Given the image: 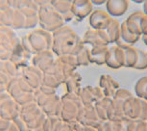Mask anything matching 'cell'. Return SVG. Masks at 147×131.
Wrapping results in <instances>:
<instances>
[{"label":"cell","mask_w":147,"mask_h":131,"mask_svg":"<svg viewBox=\"0 0 147 131\" xmlns=\"http://www.w3.org/2000/svg\"><path fill=\"white\" fill-rule=\"evenodd\" d=\"M13 12L15 10L10 6L0 10V27H11L12 28Z\"/></svg>","instance_id":"obj_33"},{"label":"cell","mask_w":147,"mask_h":131,"mask_svg":"<svg viewBox=\"0 0 147 131\" xmlns=\"http://www.w3.org/2000/svg\"><path fill=\"white\" fill-rule=\"evenodd\" d=\"M133 96L134 94L128 89L119 88L111 101L109 112H108V121H126L125 115H124V106L127 100L131 98Z\"/></svg>","instance_id":"obj_5"},{"label":"cell","mask_w":147,"mask_h":131,"mask_svg":"<svg viewBox=\"0 0 147 131\" xmlns=\"http://www.w3.org/2000/svg\"><path fill=\"white\" fill-rule=\"evenodd\" d=\"M109 45L88 47V58L90 64L103 66L106 63V56Z\"/></svg>","instance_id":"obj_26"},{"label":"cell","mask_w":147,"mask_h":131,"mask_svg":"<svg viewBox=\"0 0 147 131\" xmlns=\"http://www.w3.org/2000/svg\"><path fill=\"white\" fill-rule=\"evenodd\" d=\"M62 105L60 110V119L66 124L76 122L83 105L77 94L65 93L61 96Z\"/></svg>","instance_id":"obj_3"},{"label":"cell","mask_w":147,"mask_h":131,"mask_svg":"<svg viewBox=\"0 0 147 131\" xmlns=\"http://www.w3.org/2000/svg\"><path fill=\"white\" fill-rule=\"evenodd\" d=\"M34 101L41 108L45 116L59 117L62 105L60 94H45L40 90H36L34 93Z\"/></svg>","instance_id":"obj_6"},{"label":"cell","mask_w":147,"mask_h":131,"mask_svg":"<svg viewBox=\"0 0 147 131\" xmlns=\"http://www.w3.org/2000/svg\"><path fill=\"white\" fill-rule=\"evenodd\" d=\"M62 121L60 117L46 116L43 122V131H56Z\"/></svg>","instance_id":"obj_37"},{"label":"cell","mask_w":147,"mask_h":131,"mask_svg":"<svg viewBox=\"0 0 147 131\" xmlns=\"http://www.w3.org/2000/svg\"><path fill=\"white\" fill-rule=\"evenodd\" d=\"M138 57L137 64H136L134 69L142 71V69H147V54L146 52H144L140 48H138Z\"/></svg>","instance_id":"obj_40"},{"label":"cell","mask_w":147,"mask_h":131,"mask_svg":"<svg viewBox=\"0 0 147 131\" xmlns=\"http://www.w3.org/2000/svg\"><path fill=\"white\" fill-rule=\"evenodd\" d=\"M83 106H93L96 102L104 97V94L99 86L88 85L81 87L77 93Z\"/></svg>","instance_id":"obj_11"},{"label":"cell","mask_w":147,"mask_h":131,"mask_svg":"<svg viewBox=\"0 0 147 131\" xmlns=\"http://www.w3.org/2000/svg\"><path fill=\"white\" fill-rule=\"evenodd\" d=\"M12 79H13V78L10 77L9 75H8L6 72L3 71V69H1V71H0V84L8 86V84L11 82V80H12Z\"/></svg>","instance_id":"obj_46"},{"label":"cell","mask_w":147,"mask_h":131,"mask_svg":"<svg viewBox=\"0 0 147 131\" xmlns=\"http://www.w3.org/2000/svg\"><path fill=\"white\" fill-rule=\"evenodd\" d=\"M20 114V106L13 100L8 92L0 94V118L13 121Z\"/></svg>","instance_id":"obj_9"},{"label":"cell","mask_w":147,"mask_h":131,"mask_svg":"<svg viewBox=\"0 0 147 131\" xmlns=\"http://www.w3.org/2000/svg\"><path fill=\"white\" fill-rule=\"evenodd\" d=\"M13 121L15 122V124L16 125V127H18V131H30L27 122L24 121L20 116H18V118H16Z\"/></svg>","instance_id":"obj_44"},{"label":"cell","mask_w":147,"mask_h":131,"mask_svg":"<svg viewBox=\"0 0 147 131\" xmlns=\"http://www.w3.org/2000/svg\"><path fill=\"white\" fill-rule=\"evenodd\" d=\"M4 131H18V127H16V125L15 124V122L12 121H11L10 125Z\"/></svg>","instance_id":"obj_51"},{"label":"cell","mask_w":147,"mask_h":131,"mask_svg":"<svg viewBox=\"0 0 147 131\" xmlns=\"http://www.w3.org/2000/svg\"><path fill=\"white\" fill-rule=\"evenodd\" d=\"M140 35L136 34L127 27L125 21H123L120 24V40H119L120 43L128 44V45H133L140 41Z\"/></svg>","instance_id":"obj_29"},{"label":"cell","mask_w":147,"mask_h":131,"mask_svg":"<svg viewBox=\"0 0 147 131\" xmlns=\"http://www.w3.org/2000/svg\"><path fill=\"white\" fill-rule=\"evenodd\" d=\"M81 83H82V76L78 71H74L69 76L65 78L63 82V88L65 89V93L69 94H77L79 90L81 89ZM63 93V94H65Z\"/></svg>","instance_id":"obj_27"},{"label":"cell","mask_w":147,"mask_h":131,"mask_svg":"<svg viewBox=\"0 0 147 131\" xmlns=\"http://www.w3.org/2000/svg\"><path fill=\"white\" fill-rule=\"evenodd\" d=\"M81 131H98V127L88 126V125H82Z\"/></svg>","instance_id":"obj_50"},{"label":"cell","mask_w":147,"mask_h":131,"mask_svg":"<svg viewBox=\"0 0 147 131\" xmlns=\"http://www.w3.org/2000/svg\"><path fill=\"white\" fill-rule=\"evenodd\" d=\"M33 55L29 53L27 50L21 45L20 41H19L18 44L11 51L10 59L13 63H15L19 69H22L26 66L31 65Z\"/></svg>","instance_id":"obj_19"},{"label":"cell","mask_w":147,"mask_h":131,"mask_svg":"<svg viewBox=\"0 0 147 131\" xmlns=\"http://www.w3.org/2000/svg\"><path fill=\"white\" fill-rule=\"evenodd\" d=\"M93 11V5L90 0H73L72 1V14L74 19L82 21L88 18Z\"/></svg>","instance_id":"obj_21"},{"label":"cell","mask_w":147,"mask_h":131,"mask_svg":"<svg viewBox=\"0 0 147 131\" xmlns=\"http://www.w3.org/2000/svg\"><path fill=\"white\" fill-rule=\"evenodd\" d=\"M5 92H7V86L0 84V94L5 93Z\"/></svg>","instance_id":"obj_54"},{"label":"cell","mask_w":147,"mask_h":131,"mask_svg":"<svg viewBox=\"0 0 147 131\" xmlns=\"http://www.w3.org/2000/svg\"><path fill=\"white\" fill-rule=\"evenodd\" d=\"M118 45H120L125 51V68H132L134 69L136 64H137L138 52V48L133 45H128V44L122 43L120 41L117 43Z\"/></svg>","instance_id":"obj_28"},{"label":"cell","mask_w":147,"mask_h":131,"mask_svg":"<svg viewBox=\"0 0 147 131\" xmlns=\"http://www.w3.org/2000/svg\"><path fill=\"white\" fill-rule=\"evenodd\" d=\"M56 60L57 56L54 54L52 50H44V51L38 52V53H35L33 55L31 65L36 67L44 73L54 65Z\"/></svg>","instance_id":"obj_14"},{"label":"cell","mask_w":147,"mask_h":131,"mask_svg":"<svg viewBox=\"0 0 147 131\" xmlns=\"http://www.w3.org/2000/svg\"><path fill=\"white\" fill-rule=\"evenodd\" d=\"M11 121L9 119H5L3 118H0V131H4L6 128L9 126Z\"/></svg>","instance_id":"obj_49"},{"label":"cell","mask_w":147,"mask_h":131,"mask_svg":"<svg viewBox=\"0 0 147 131\" xmlns=\"http://www.w3.org/2000/svg\"><path fill=\"white\" fill-rule=\"evenodd\" d=\"M38 90H40L41 93H43L45 94H58L57 90H55V89L50 88V87H47V86H45V85H41Z\"/></svg>","instance_id":"obj_47"},{"label":"cell","mask_w":147,"mask_h":131,"mask_svg":"<svg viewBox=\"0 0 147 131\" xmlns=\"http://www.w3.org/2000/svg\"><path fill=\"white\" fill-rule=\"evenodd\" d=\"M124 115L126 119H135V121L147 119V101L134 94L125 103Z\"/></svg>","instance_id":"obj_8"},{"label":"cell","mask_w":147,"mask_h":131,"mask_svg":"<svg viewBox=\"0 0 147 131\" xmlns=\"http://www.w3.org/2000/svg\"><path fill=\"white\" fill-rule=\"evenodd\" d=\"M105 31L107 33L110 44L117 43L119 40H120V23L118 22L117 19L113 18L112 22H111Z\"/></svg>","instance_id":"obj_30"},{"label":"cell","mask_w":147,"mask_h":131,"mask_svg":"<svg viewBox=\"0 0 147 131\" xmlns=\"http://www.w3.org/2000/svg\"><path fill=\"white\" fill-rule=\"evenodd\" d=\"M82 43L88 47L110 45L107 33L105 30H96L88 28L82 38Z\"/></svg>","instance_id":"obj_13"},{"label":"cell","mask_w":147,"mask_h":131,"mask_svg":"<svg viewBox=\"0 0 147 131\" xmlns=\"http://www.w3.org/2000/svg\"><path fill=\"white\" fill-rule=\"evenodd\" d=\"M106 11L113 18L123 16L129 8L130 2L127 0H108L106 1Z\"/></svg>","instance_id":"obj_25"},{"label":"cell","mask_w":147,"mask_h":131,"mask_svg":"<svg viewBox=\"0 0 147 131\" xmlns=\"http://www.w3.org/2000/svg\"><path fill=\"white\" fill-rule=\"evenodd\" d=\"M105 65L113 69L125 67V51L117 43L111 44L108 47Z\"/></svg>","instance_id":"obj_12"},{"label":"cell","mask_w":147,"mask_h":131,"mask_svg":"<svg viewBox=\"0 0 147 131\" xmlns=\"http://www.w3.org/2000/svg\"><path fill=\"white\" fill-rule=\"evenodd\" d=\"M38 15L27 16L25 29L33 30V29L38 28Z\"/></svg>","instance_id":"obj_43"},{"label":"cell","mask_w":147,"mask_h":131,"mask_svg":"<svg viewBox=\"0 0 147 131\" xmlns=\"http://www.w3.org/2000/svg\"><path fill=\"white\" fill-rule=\"evenodd\" d=\"M135 96L147 101V76L140 78L136 83Z\"/></svg>","instance_id":"obj_34"},{"label":"cell","mask_w":147,"mask_h":131,"mask_svg":"<svg viewBox=\"0 0 147 131\" xmlns=\"http://www.w3.org/2000/svg\"><path fill=\"white\" fill-rule=\"evenodd\" d=\"M19 116L27 122L30 131H43V122L46 116L35 101L21 106Z\"/></svg>","instance_id":"obj_4"},{"label":"cell","mask_w":147,"mask_h":131,"mask_svg":"<svg viewBox=\"0 0 147 131\" xmlns=\"http://www.w3.org/2000/svg\"><path fill=\"white\" fill-rule=\"evenodd\" d=\"M72 55L75 56L78 67H88L90 65V58H88V46L83 43Z\"/></svg>","instance_id":"obj_32"},{"label":"cell","mask_w":147,"mask_h":131,"mask_svg":"<svg viewBox=\"0 0 147 131\" xmlns=\"http://www.w3.org/2000/svg\"><path fill=\"white\" fill-rule=\"evenodd\" d=\"M2 63H3V61L0 60V71H1V69H2Z\"/></svg>","instance_id":"obj_58"},{"label":"cell","mask_w":147,"mask_h":131,"mask_svg":"<svg viewBox=\"0 0 147 131\" xmlns=\"http://www.w3.org/2000/svg\"><path fill=\"white\" fill-rule=\"evenodd\" d=\"M31 47L35 53L44 51V50H51L53 36L52 33L47 32L45 30L38 27L36 29L31 30L28 34H26Z\"/></svg>","instance_id":"obj_7"},{"label":"cell","mask_w":147,"mask_h":131,"mask_svg":"<svg viewBox=\"0 0 147 131\" xmlns=\"http://www.w3.org/2000/svg\"><path fill=\"white\" fill-rule=\"evenodd\" d=\"M142 36H147V25H146V28L144 29V31L142 33Z\"/></svg>","instance_id":"obj_57"},{"label":"cell","mask_w":147,"mask_h":131,"mask_svg":"<svg viewBox=\"0 0 147 131\" xmlns=\"http://www.w3.org/2000/svg\"><path fill=\"white\" fill-rule=\"evenodd\" d=\"M38 4V27L45 30L47 32L54 33L65 25V22L63 18L59 15V13L52 7L50 1H40L37 0Z\"/></svg>","instance_id":"obj_2"},{"label":"cell","mask_w":147,"mask_h":131,"mask_svg":"<svg viewBox=\"0 0 147 131\" xmlns=\"http://www.w3.org/2000/svg\"><path fill=\"white\" fill-rule=\"evenodd\" d=\"M143 13L147 16V1L143 2Z\"/></svg>","instance_id":"obj_55"},{"label":"cell","mask_w":147,"mask_h":131,"mask_svg":"<svg viewBox=\"0 0 147 131\" xmlns=\"http://www.w3.org/2000/svg\"><path fill=\"white\" fill-rule=\"evenodd\" d=\"M7 92L10 94L11 97L18 103L19 106H23V105L34 101V93L35 92H28L22 89L19 86L18 79L13 78L11 82L7 86Z\"/></svg>","instance_id":"obj_10"},{"label":"cell","mask_w":147,"mask_h":131,"mask_svg":"<svg viewBox=\"0 0 147 131\" xmlns=\"http://www.w3.org/2000/svg\"><path fill=\"white\" fill-rule=\"evenodd\" d=\"M52 36L53 41L51 50L57 57L66 54H73L82 43V39L80 36L67 24L63 25L57 31L52 33Z\"/></svg>","instance_id":"obj_1"},{"label":"cell","mask_w":147,"mask_h":131,"mask_svg":"<svg viewBox=\"0 0 147 131\" xmlns=\"http://www.w3.org/2000/svg\"><path fill=\"white\" fill-rule=\"evenodd\" d=\"M91 3L92 5H102V4H105L106 3V1H104V0H101V1H97V0H90Z\"/></svg>","instance_id":"obj_53"},{"label":"cell","mask_w":147,"mask_h":131,"mask_svg":"<svg viewBox=\"0 0 147 131\" xmlns=\"http://www.w3.org/2000/svg\"><path fill=\"white\" fill-rule=\"evenodd\" d=\"M126 129L127 131H147V119H126Z\"/></svg>","instance_id":"obj_38"},{"label":"cell","mask_w":147,"mask_h":131,"mask_svg":"<svg viewBox=\"0 0 147 131\" xmlns=\"http://www.w3.org/2000/svg\"><path fill=\"white\" fill-rule=\"evenodd\" d=\"M98 86L103 92L104 96L109 97V98H113L117 90L120 88L118 82L113 76H111L110 74L101 75Z\"/></svg>","instance_id":"obj_23"},{"label":"cell","mask_w":147,"mask_h":131,"mask_svg":"<svg viewBox=\"0 0 147 131\" xmlns=\"http://www.w3.org/2000/svg\"><path fill=\"white\" fill-rule=\"evenodd\" d=\"M2 69L12 78L18 77L20 74V69L11 60L3 61V63H2Z\"/></svg>","instance_id":"obj_36"},{"label":"cell","mask_w":147,"mask_h":131,"mask_svg":"<svg viewBox=\"0 0 147 131\" xmlns=\"http://www.w3.org/2000/svg\"><path fill=\"white\" fill-rule=\"evenodd\" d=\"M26 25V16L22 14L20 11L15 10L13 12V23H12V28L13 30H20V29H25Z\"/></svg>","instance_id":"obj_35"},{"label":"cell","mask_w":147,"mask_h":131,"mask_svg":"<svg viewBox=\"0 0 147 131\" xmlns=\"http://www.w3.org/2000/svg\"><path fill=\"white\" fill-rule=\"evenodd\" d=\"M111 101H112V98L104 96L103 98L100 99L98 102H96L95 104L93 105L97 115H98L99 119H100L102 121H108V112H109Z\"/></svg>","instance_id":"obj_31"},{"label":"cell","mask_w":147,"mask_h":131,"mask_svg":"<svg viewBox=\"0 0 147 131\" xmlns=\"http://www.w3.org/2000/svg\"><path fill=\"white\" fill-rule=\"evenodd\" d=\"M58 59H59L62 63L65 64V65L70 67V68L74 69H77V68H78L76 58H75V56H74V55H72V54L63 55V56L58 57Z\"/></svg>","instance_id":"obj_42"},{"label":"cell","mask_w":147,"mask_h":131,"mask_svg":"<svg viewBox=\"0 0 147 131\" xmlns=\"http://www.w3.org/2000/svg\"><path fill=\"white\" fill-rule=\"evenodd\" d=\"M50 4L63 18L65 24L74 19L73 14H72L71 0H51Z\"/></svg>","instance_id":"obj_24"},{"label":"cell","mask_w":147,"mask_h":131,"mask_svg":"<svg viewBox=\"0 0 147 131\" xmlns=\"http://www.w3.org/2000/svg\"><path fill=\"white\" fill-rule=\"evenodd\" d=\"M9 7V2L8 0H0V10L5 9V8Z\"/></svg>","instance_id":"obj_52"},{"label":"cell","mask_w":147,"mask_h":131,"mask_svg":"<svg viewBox=\"0 0 147 131\" xmlns=\"http://www.w3.org/2000/svg\"><path fill=\"white\" fill-rule=\"evenodd\" d=\"M10 55H11V52L9 51V50L4 48V47L0 44V60H2V61L9 60Z\"/></svg>","instance_id":"obj_48"},{"label":"cell","mask_w":147,"mask_h":131,"mask_svg":"<svg viewBox=\"0 0 147 131\" xmlns=\"http://www.w3.org/2000/svg\"><path fill=\"white\" fill-rule=\"evenodd\" d=\"M141 37H142L143 43H145V45H147V36H141Z\"/></svg>","instance_id":"obj_56"},{"label":"cell","mask_w":147,"mask_h":131,"mask_svg":"<svg viewBox=\"0 0 147 131\" xmlns=\"http://www.w3.org/2000/svg\"><path fill=\"white\" fill-rule=\"evenodd\" d=\"M41 85H45L47 87L53 88L57 91L61 86H63V84L57 77H55L53 74L48 73V72H44L43 73V80Z\"/></svg>","instance_id":"obj_39"},{"label":"cell","mask_w":147,"mask_h":131,"mask_svg":"<svg viewBox=\"0 0 147 131\" xmlns=\"http://www.w3.org/2000/svg\"><path fill=\"white\" fill-rule=\"evenodd\" d=\"M9 6L13 10H18L26 16L38 15V4L37 0H8Z\"/></svg>","instance_id":"obj_18"},{"label":"cell","mask_w":147,"mask_h":131,"mask_svg":"<svg viewBox=\"0 0 147 131\" xmlns=\"http://www.w3.org/2000/svg\"><path fill=\"white\" fill-rule=\"evenodd\" d=\"M81 128L82 124H80L78 121L72 122V124H66L62 121L56 131H81Z\"/></svg>","instance_id":"obj_41"},{"label":"cell","mask_w":147,"mask_h":131,"mask_svg":"<svg viewBox=\"0 0 147 131\" xmlns=\"http://www.w3.org/2000/svg\"><path fill=\"white\" fill-rule=\"evenodd\" d=\"M112 20V16L107 13L106 10L102 9H93L88 16V23L90 28L96 30H106Z\"/></svg>","instance_id":"obj_15"},{"label":"cell","mask_w":147,"mask_h":131,"mask_svg":"<svg viewBox=\"0 0 147 131\" xmlns=\"http://www.w3.org/2000/svg\"><path fill=\"white\" fill-rule=\"evenodd\" d=\"M20 75L21 77L24 78V80L34 89L38 90L42 84L43 80V72L37 69L36 67L29 65L24 68L20 69Z\"/></svg>","instance_id":"obj_16"},{"label":"cell","mask_w":147,"mask_h":131,"mask_svg":"<svg viewBox=\"0 0 147 131\" xmlns=\"http://www.w3.org/2000/svg\"><path fill=\"white\" fill-rule=\"evenodd\" d=\"M127 27L138 35L142 36L144 29L147 25V16L141 11H136L125 19Z\"/></svg>","instance_id":"obj_17"},{"label":"cell","mask_w":147,"mask_h":131,"mask_svg":"<svg viewBox=\"0 0 147 131\" xmlns=\"http://www.w3.org/2000/svg\"><path fill=\"white\" fill-rule=\"evenodd\" d=\"M77 121L82 125L95 127H98L102 122L94 109V106H83Z\"/></svg>","instance_id":"obj_22"},{"label":"cell","mask_w":147,"mask_h":131,"mask_svg":"<svg viewBox=\"0 0 147 131\" xmlns=\"http://www.w3.org/2000/svg\"><path fill=\"white\" fill-rule=\"evenodd\" d=\"M112 128H113V131H127L126 121H112Z\"/></svg>","instance_id":"obj_45"},{"label":"cell","mask_w":147,"mask_h":131,"mask_svg":"<svg viewBox=\"0 0 147 131\" xmlns=\"http://www.w3.org/2000/svg\"><path fill=\"white\" fill-rule=\"evenodd\" d=\"M20 37L11 27H0V44L11 52L18 45Z\"/></svg>","instance_id":"obj_20"}]
</instances>
